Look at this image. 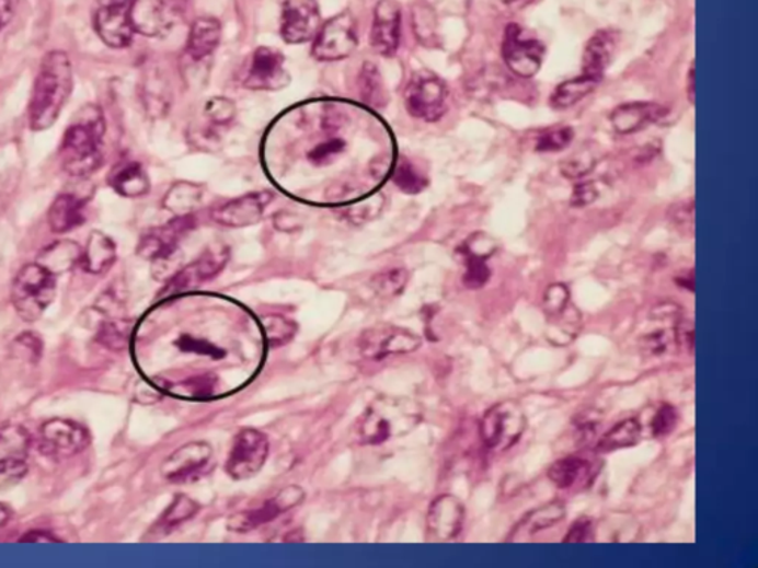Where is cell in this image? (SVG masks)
<instances>
[{"label": "cell", "mask_w": 758, "mask_h": 568, "mask_svg": "<svg viewBox=\"0 0 758 568\" xmlns=\"http://www.w3.org/2000/svg\"><path fill=\"white\" fill-rule=\"evenodd\" d=\"M73 65L62 50H50L42 58L28 101V126L44 132L60 119L73 92Z\"/></svg>", "instance_id": "1"}, {"label": "cell", "mask_w": 758, "mask_h": 568, "mask_svg": "<svg viewBox=\"0 0 758 568\" xmlns=\"http://www.w3.org/2000/svg\"><path fill=\"white\" fill-rule=\"evenodd\" d=\"M105 120L99 105H85L67 126L58 147L62 171L74 178H87L103 166Z\"/></svg>", "instance_id": "2"}, {"label": "cell", "mask_w": 758, "mask_h": 568, "mask_svg": "<svg viewBox=\"0 0 758 568\" xmlns=\"http://www.w3.org/2000/svg\"><path fill=\"white\" fill-rule=\"evenodd\" d=\"M420 420L421 411L411 399L381 395L369 404L357 420L355 437L360 444L379 445L394 437L407 434Z\"/></svg>", "instance_id": "3"}, {"label": "cell", "mask_w": 758, "mask_h": 568, "mask_svg": "<svg viewBox=\"0 0 758 568\" xmlns=\"http://www.w3.org/2000/svg\"><path fill=\"white\" fill-rule=\"evenodd\" d=\"M57 276L39 263L24 265L11 289L12 305L24 322L35 323L56 300Z\"/></svg>", "instance_id": "4"}, {"label": "cell", "mask_w": 758, "mask_h": 568, "mask_svg": "<svg viewBox=\"0 0 758 568\" xmlns=\"http://www.w3.org/2000/svg\"><path fill=\"white\" fill-rule=\"evenodd\" d=\"M528 420L519 403L501 402L484 414L480 437L487 449L507 452L524 437Z\"/></svg>", "instance_id": "5"}, {"label": "cell", "mask_w": 758, "mask_h": 568, "mask_svg": "<svg viewBox=\"0 0 758 568\" xmlns=\"http://www.w3.org/2000/svg\"><path fill=\"white\" fill-rule=\"evenodd\" d=\"M449 91L446 83L429 71L412 76L404 90V105L415 119L437 121L448 112Z\"/></svg>", "instance_id": "6"}, {"label": "cell", "mask_w": 758, "mask_h": 568, "mask_svg": "<svg viewBox=\"0 0 758 568\" xmlns=\"http://www.w3.org/2000/svg\"><path fill=\"white\" fill-rule=\"evenodd\" d=\"M359 44L357 23L352 11L340 12L320 27L311 54L318 61H341L352 56Z\"/></svg>", "instance_id": "7"}, {"label": "cell", "mask_w": 758, "mask_h": 568, "mask_svg": "<svg viewBox=\"0 0 758 568\" xmlns=\"http://www.w3.org/2000/svg\"><path fill=\"white\" fill-rule=\"evenodd\" d=\"M91 443L85 427L73 420L54 418L42 425L37 434V448L46 457L65 461L82 453Z\"/></svg>", "instance_id": "8"}, {"label": "cell", "mask_w": 758, "mask_h": 568, "mask_svg": "<svg viewBox=\"0 0 758 568\" xmlns=\"http://www.w3.org/2000/svg\"><path fill=\"white\" fill-rule=\"evenodd\" d=\"M269 454L268 437L255 428H243L236 434L229 457L226 462L227 474L242 482L259 474Z\"/></svg>", "instance_id": "9"}, {"label": "cell", "mask_w": 758, "mask_h": 568, "mask_svg": "<svg viewBox=\"0 0 758 568\" xmlns=\"http://www.w3.org/2000/svg\"><path fill=\"white\" fill-rule=\"evenodd\" d=\"M230 250L226 245H214L206 247L204 252L193 263L185 265L181 271L176 273L165 289L162 290L163 297H175L188 290L200 288L215 277L221 275L222 269L229 264Z\"/></svg>", "instance_id": "10"}, {"label": "cell", "mask_w": 758, "mask_h": 568, "mask_svg": "<svg viewBox=\"0 0 758 568\" xmlns=\"http://www.w3.org/2000/svg\"><path fill=\"white\" fill-rule=\"evenodd\" d=\"M545 46L528 35L519 24H508L504 32L503 57L514 74L529 79L541 70Z\"/></svg>", "instance_id": "11"}, {"label": "cell", "mask_w": 758, "mask_h": 568, "mask_svg": "<svg viewBox=\"0 0 758 568\" xmlns=\"http://www.w3.org/2000/svg\"><path fill=\"white\" fill-rule=\"evenodd\" d=\"M423 345L414 332L391 324H378L360 335L359 351L368 360H381L389 356L410 355Z\"/></svg>", "instance_id": "12"}, {"label": "cell", "mask_w": 758, "mask_h": 568, "mask_svg": "<svg viewBox=\"0 0 758 568\" xmlns=\"http://www.w3.org/2000/svg\"><path fill=\"white\" fill-rule=\"evenodd\" d=\"M306 491L300 486H288L272 499L265 500L260 507L242 509L233 513L227 521V529L234 533H250L261 525L272 523L282 513L298 507L305 500Z\"/></svg>", "instance_id": "13"}, {"label": "cell", "mask_w": 758, "mask_h": 568, "mask_svg": "<svg viewBox=\"0 0 758 568\" xmlns=\"http://www.w3.org/2000/svg\"><path fill=\"white\" fill-rule=\"evenodd\" d=\"M289 82L284 54L269 46H260L252 53L242 74V85L252 91H277Z\"/></svg>", "instance_id": "14"}, {"label": "cell", "mask_w": 758, "mask_h": 568, "mask_svg": "<svg viewBox=\"0 0 758 568\" xmlns=\"http://www.w3.org/2000/svg\"><path fill=\"white\" fill-rule=\"evenodd\" d=\"M196 227L193 215H180L166 224L147 231L138 243L137 254L151 263H165L179 250L181 240Z\"/></svg>", "instance_id": "15"}, {"label": "cell", "mask_w": 758, "mask_h": 568, "mask_svg": "<svg viewBox=\"0 0 758 568\" xmlns=\"http://www.w3.org/2000/svg\"><path fill=\"white\" fill-rule=\"evenodd\" d=\"M129 14L134 32L146 37L170 35L180 19L174 0H130Z\"/></svg>", "instance_id": "16"}, {"label": "cell", "mask_w": 758, "mask_h": 568, "mask_svg": "<svg viewBox=\"0 0 758 568\" xmlns=\"http://www.w3.org/2000/svg\"><path fill=\"white\" fill-rule=\"evenodd\" d=\"M129 10L130 0H101L94 31L108 48L125 49L133 44L135 32Z\"/></svg>", "instance_id": "17"}, {"label": "cell", "mask_w": 758, "mask_h": 568, "mask_svg": "<svg viewBox=\"0 0 758 568\" xmlns=\"http://www.w3.org/2000/svg\"><path fill=\"white\" fill-rule=\"evenodd\" d=\"M322 27L318 0H285L280 16V35L286 44L313 40Z\"/></svg>", "instance_id": "18"}, {"label": "cell", "mask_w": 758, "mask_h": 568, "mask_svg": "<svg viewBox=\"0 0 758 568\" xmlns=\"http://www.w3.org/2000/svg\"><path fill=\"white\" fill-rule=\"evenodd\" d=\"M213 448L205 441H192L176 449L160 468L163 477L170 483H193L204 475L213 461Z\"/></svg>", "instance_id": "19"}, {"label": "cell", "mask_w": 758, "mask_h": 568, "mask_svg": "<svg viewBox=\"0 0 758 568\" xmlns=\"http://www.w3.org/2000/svg\"><path fill=\"white\" fill-rule=\"evenodd\" d=\"M402 39V11L394 0H379L375 7L370 46L382 57H393Z\"/></svg>", "instance_id": "20"}, {"label": "cell", "mask_w": 758, "mask_h": 568, "mask_svg": "<svg viewBox=\"0 0 758 568\" xmlns=\"http://www.w3.org/2000/svg\"><path fill=\"white\" fill-rule=\"evenodd\" d=\"M272 200V193H250V195L240 196L238 199L218 206L217 209L213 210L210 217H213L214 222L222 227L243 229V227L259 224L261 218L264 217V210L267 209Z\"/></svg>", "instance_id": "21"}, {"label": "cell", "mask_w": 758, "mask_h": 568, "mask_svg": "<svg viewBox=\"0 0 758 568\" xmlns=\"http://www.w3.org/2000/svg\"><path fill=\"white\" fill-rule=\"evenodd\" d=\"M32 437L21 425L5 424L0 427V475L23 477L27 471Z\"/></svg>", "instance_id": "22"}, {"label": "cell", "mask_w": 758, "mask_h": 568, "mask_svg": "<svg viewBox=\"0 0 758 568\" xmlns=\"http://www.w3.org/2000/svg\"><path fill=\"white\" fill-rule=\"evenodd\" d=\"M464 519L466 509L461 500L452 495L437 496L428 508L427 532L435 541H452L461 533Z\"/></svg>", "instance_id": "23"}, {"label": "cell", "mask_w": 758, "mask_h": 568, "mask_svg": "<svg viewBox=\"0 0 758 568\" xmlns=\"http://www.w3.org/2000/svg\"><path fill=\"white\" fill-rule=\"evenodd\" d=\"M668 108L655 103H631L619 105L610 115L615 132L629 135L665 119Z\"/></svg>", "instance_id": "24"}, {"label": "cell", "mask_w": 758, "mask_h": 568, "mask_svg": "<svg viewBox=\"0 0 758 568\" xmlns=\"http://www.w3.org/2000/svg\"><path fill=\"white\" fill-rule=\"evenodd\" d=\"M87 218V201L70 193L57 196L48 209V225L56 234H66L79 229L85 224Z\"/></svg>", "instance_id": "25"}, {"label": "cell", "mask_w": 758, "mask_h": 568, "mask_svg": "<svg viewBox=\"0 0 758 568\" xmlns=\"http://www.w3.org/2000/svg\"><path fill=\"white\" fill-rule=\"evenodd\" d=\"M117 259L115 242L103 231H92L80 254V265L88 275H103Z\"/></svg>", "instance_id": "26"}, {"label": "cell", "mask_w": 758, "mask_h": 568, "mask_svg": "<svg viewBox=\"0 0 758 568\" xmlns=\"http://www.w3.org/2000/svg\"><path fill=\"white\" fill-rule=\"evenodd\" d=\"M617 49V33L600 31L585 45L583 54V73L604 79L605 71Z\"/></svg>", "instance_id": "27"}, {"label": "cell", "mask_w": 758, "mask_h": 568, "mask_svg": "<svg viewBox=\"0 0 758 568\" xmlns=\"http://www.w3.org/2000/svg\"><path fill=\"white\" fill-rule=\"evenodd\" d=\"M221 42V23L214 16H200L190 28L187 54L192 60L202 61L213 56Z\"/></svg>", "instance_id": "28"}, {"label": "cell", "mask_w": 758, "mask_h": 568, "mask_svg": "<svg viewBox=\"0 0 758 568\" xmlns=\"http://www.w3.org/2000/svg\"><path fill=\"white\" fill-rule=\"evenodd\" d=\"M108 185L126 199H138L150 192L149 175L137 162H124L113 167Z\"/></svg>", "instance_id": "29"}, {"label": "cell", "mask_w": 758, "mask_h": 568, "mask_svg": "<svg viewBox=\"0 0 758 568\" xmlns=\"http://www.w3.org/2000/svg\"><path fill=\"white\" fill-rule=\"evenodd\" d=\"M141 101L153 119H162L170 111L172 94L170 83L158 69L147 70L142 76Z\"/></svg>", "instance_id": "30"}, {"label": "cell", "mask_w": 758, "mask_h": 568, "mask_svg": "<svg viewBox=\"0 0 758 568\" xmlns=\"http://www.w3.org/2000/svg\"><path fill=\"white\" fill-rule=\"evenodd\" d=\"M600 82V79L584 73L578 76V78L566 80V82L560 83L555 88L553 95H551L550 104L554 108H559V111L574 107L581 100L596 91Z\"/></svg>", "instance_id": "31"}, {"label": "cell", "mask_w": 758, "mask_h": 568, "mask_svg": "<svg viewBox=\"0 0 758 568\" xmlns=\"http://www.w3.org/2000/svg\"><path fill=\"white\" fill-rule=\"evenodd\" d=\"M566 515V508L559 500L544 505V507L535 509L529 515H526L519 528L514 530L513 534H520L519 541H524L525 536H535L542 530L553 528Z\"/></svg>", "instance_id": "32"}, {"label": "cell", "mask_w": 758, "mask_h": 568, "mask_svg": "<svg viewBox=\"0 0 758 568\" xmlns=\"http://www.w3.org/2000/svg\"><path fill=\"white\" fill-rule=\"evenodd\" d=\"M357 88H359L360 100L369 107L382 108L389 103L384 79L374 62H365L361 67Z\"/></svg>", "instance_id": "33"}, {"label": "cell", "mask_w": 758, "mask_h": 568, "mask_svg": "<svg viewBox=\"0 0 758 568\" xmlns=\"http://www.w3.org/2000/svg\"><path fill=\"white\" fill-rule=\"evenodd\" d=\"M202 199H204V189L200 185L180 181L168 189L163 197V208L175 213L176 217L190 215L202 204Z\"/></svg>", "instance_id": "34"}, {"label": "cell", "mask_w": 758, "mask_h": 568, "mask_svg": "<svg viewBox=\"0 0 758 568\" xmlns=\"http://www.w3.org/2000/svg\"><path fill=\"white\" fill-rule=\"evenodd\" d=\"M458 254L461 255L462 264L466 265L464 279L462 280H464L467 288H483V286L490 281L491 277V269L486 264L490 256L475 250V247L469 245L467 242L459 247Z\"/></svg>", "instance_id": "35"}, {"label": "cell", "mask_w": 758, "mask_h": 568, "mask_svg": "<svg viewBox=\"0 0 758 568\" xmlns=\"http://www.w3.org/2000/svg\"><path fill=\"white\" fill-rule=\"evenodd\" d=\"M642 436V425L638 419H625L618 425H615L610 431L601 437L597 450L599 452L609 453L615 450L631 448L639 443Z\"/></svg>", "instance_id": "36"}, {"label": "cell", "mask_w": 758, "mask_h": 568, "mask_svg": "<svg viewBox=\"0 0 758 568\" xmlns=\"http://www.w3.org/2000/svg\"><path fill=\"white\" fill-rule=\"evenodd\" d=\"M217 378L213 374H199L166 384L165 390L180 398L208 399L217 393Z\"/></svg>", "instance_id": "37"}, {"label": "cell", "mask_w": 758, "mask_h": 568, "mask_svg": "<svg viewBox=\"0 0 758 568\" xmlns=\"http://www.w3.org/2000/svg\"><path fill=\"white\" fill-rule=\"evenodd\" d=\"M82 250L73 242H58L56 245L46 247L42 255L41 263L44 267L53 271L54 275H62L80 263Z\"/></svg>", "instance_id": "38"}, {"label": "cell", "mask_w": 758, "mask_h": 568, "mask_svg": "<svg viewBox=\"0 0 758 568\" xmlns=\"http://www.w3.org/2000/svg\"><path fill=\"white\" fill-rule=\"evenodd\" d=\"M581 314L571 305H567L562 313L551 315L549 327V339L554 345H567L576 338L581 329Z\"/></svg>", "instance_id": "39"}, {"label": "cell", "mask_w": 758, "mask_h": 568, "mask_svg": "<svg viewBox=\"0 0 758 568\" xmlns=\"http://www.w3.org/2000/svg\"><path fill=\"white\" fill-rule=\"evenodd\" d=\"M588 473V464L584 459L567 456L560 459L551 466L549 478L559 489H568L579 482L583 475Z\"/></svg>", "instance_id": "40"}, {"label": "cell", "mask_w": 758, "mask_h": 568, "mask_svg": "<svg viewBox=\"0 0 758 568\" xmlns=\"http://www.w3.org/2000/svg\"><path fill=\"white\" fill-rule=\"evenodd\" d=\"M391 176H393L391 179H393L395 187L402 189L406 195H418L428 185L427 175L407 159L399 160Z\"/></svg>", "instance_id": "41"}, {"label": "cell", "mask_w": 758, "mask_h": 568, "mask_svg": "<svg viewBox=\"0 0 758 568\" xmlns=\"http://www.w3.org/2000/svg\"><path fill=\"white\" fill-rule=\"evenodd\" d=\"M384 206L386 196L378 192L345 206L344 217L353 224L364 225L366 222L375 220L382 212Z\"/></svg>", "instance_id": "42"}, {"label": "cell", "mask_w": 758, "mask_h": 568, "mask_svg": "<svg viewBox=\"0 0 758 568\" xmlns=\"http://www.w3.org/2000/svg\"><path fill=\"white\" fill-rule=\"evenodd\" d=\"M197 512H199V503L190 499L188 496L179 495L171 507L163 513L162 519L159 520V529L165 533L171 532V530L179 528L180 524L193 519Z\"/></svg>", "instance_id": "43"}, {"label": "cell", "mask_w": 758, "mask_h": 568, "mask_svg": "<svg viewBox=\"0 0 758 568\" xmlns=\"http://www.w3.org/2000/svg\"><path fill=\"white\" fill-rule=\"evenodd\" d=\"M412 23H414V32L418 40L427 48H436L439 45V36H437V20L432 8L418 3L412 12Z\"/></svg>", "instance_id": "44"}, {"label": "cell", "mask_w": 758, "mask_h": 568, "mask_svg": "<svg viewBox=\"0 0 758 568\" xmlns=\"http://www.w3.org/2000/svg\"><path fill=\"white\" fill-rule=\"evenodd\" d=\"M407 281H410V273L406 269L390 268L374 276L372 288L379 297L390 300V298L402 294L403 290L406 289Z\"/></svg>", "instance_id": "45"}, {"label": "cell", "mask_w": 758, "mask_h": 568, "mask_svg": "<svg viewBox=\"0 0 758 568\" xmlns=\"http://www.w3.org/2000/svg\"><path fill=\"white\" fill-rule=\"evenodd\" d=\"M677 343H679V338H677V323L671 324V326L665 324L664 327L661 326L654 331H647V334H644L642 339L643 348L651 356L667 355L669 349L676 347Z\"/></svg>", "instance_id": "46"}, {"label": "cell", "mask_w": 758, "mask_h": 568, "mask_svg": "<svg viewBox=\"0 0 758 568\" xmlns=\"http://www.w3.org/2000/svg\"><path fill=\"white\" fill-rule=\"evenodd\" d=\"M261 324H263L265 339H267L269 345H275V347L288 344L297 334V324L282 317V315H267V317L261 320Z\"/></svg>", "instance_id": "47"}, {"label": "cell", "mask_w": 758, "mask_h": 568, "mask_svg": "<svg viewBox=\"0 0 758 568\" xmlns=\"http://www.w3.org/2000/svg\"><path fill=\"white\" fill-rule=\"evenodd\" d=\"M130 338V327L129 323L125 320H112V322H105L99 332L100 344H103L105 348L115 349V351H120L125 347H128Z\"/></svg>", "instance_id": "48"}, {"label": "cell", "mask_w": 758, "mask_h": 568, "mask_svg": "<svg viewBox=\"0 0 758 568\" xmlns=\"http://www.w3.org/2000/svg\"><path fill=\"white\" fill-rule=\"evenodd\" d=\"M236 115H238L236 104L226 96H214L205 104V116L208 117L210 124L229 125L236 119Z\"/></svg>", "instance_id": "49"}, {"label": "cell", "mask_w": 758, "mask_h": 568, "mask_svg": "<svg viewBox=\"0 0 758 568\" xmlns=\"http://www.w3.org/2000/svg\"><path fill=\"white\" fill-rule=\"evenodd\" d=\"M347 149V142L341 138H332V140L320 142L309 153L311 165L322 167L330 166L341 154Z\"/></svg>", "instance_id": "50"}, {"label": "cell", "mask_w": 758, "mask_h": 568, "mask_svg": "<svg viewBox=\"0 0 758 568\" xmlns=\"http://www.w3.org/2000/svg\"><path fill=\"white\" fill-rule=\"evenodd\" d=\"M42 349H44V344H42L39 336L32 334V332L21 334L12 344L14 356L27 361V363H37L42 357Z\"/></svg>", "instance_id": "51"}, {"label": "cell", "mask_w": 758, "mask_h": 568, "mask_svg": "<svg viewBox=\"0 0 758 568\" xmlns=\"http://www.w3.org/2000/svg\"><path fill=\"white\" fill-rule=\"evenodd\" d=\"M572 140H574L572 128L549 129L538 138L537 150L542 153H554V151L566 149Z\"/></svg>", "instance_id": "52"}, {"label": "cell", "mask_w": 758, "mask_h": 568, "mask_svg": "<svg viewBox=\"0 0 758 568\" xmlns=\"http://www.w3.org/2000/svg\"><path fill=\"white\" fill-rule=\"evenodd\" d=\"M596 162V155L593 154V151H581V153H575L572 158L564 160L560 170L566 178L578 179L592 172Z\"/></svg>", "instance_id": "53"}, {"label": "cell", "mask_w": 758, "mask_h": 568, "mask_svg": "<svg viewBox=\"0 0 758 568\" xmlns=\"http://www.w3.org/2000/svg\"><path fill=\"white\" fill-rule=\"evenodd\" d=\"M568 304H571V292H568L566 286L554 283L547 289L544 294V306L550 317L551 315L562 313Z\"/></svg>", "instance_id": "54"}, {"label": "cell", "mask_w": 758, "mask_h": 568, "mask_svg": "<svg viewBox=\"0 0 758 568\" xmlns=\"http://www.w3.org/2000/svg\"><path fill=\"white\" fill-rule=\"evenodd\" d=\"M677 425V410L674 409L669 404H664L658 411H656L654 420H652V431L656 437L668 436L669 432L676 428Z\"/></svg>", "instance_id": "55"}, {"label": "cell", "mask_w": 758, "mask_h": 568, "mask_svg": "<svg viewBox=\"0 0 758 568\" xmlns=\"http://www.w3.org/2000/svg\"><path fill=\"white\" fill-rule=\"evenodd\" d=\"M592 533V520L579 519L576 520V523L568 530L567 536L563 538V542L564 544H579V542L588 541V536Z\"/></svg>", "instance_id": "56"}, {"label": "cell", "mask_w": 758, "mask_h": 568, "mask_svg": "<svg viewBox=\"0 0 758 568\" xmlns=\"http://www.w3.org/2000/svg\"><path fill=\"white\" fill-rule=\"evenodd\" d=\"M597 199V189L594 187L592 183H581L576 185L574 189V195H572V206H575V208H583V206H587L589 204H593V201H596Z\"/></svg>", "instance_id": "57"}, {"label": "cell", "mask_w": 758, "mask_h": 568, "mask_svg": "<svg viewBox=\"0 0 758 568\" xmlns=\"http://www.w3.org/2000/svg\"><path fill=\"white\" fill-rule=\"evenodd\" d=\"M20 0H0V32L10 25L14 19Z\"/></svg>", "instance_id": "58"}, {"label": "cell", "mask_w": 758, "mask_h": 568, "mask_svg": "<svg viewBox=\"0 0 758 568\" xmlns=\"http://www.w3.org/2000/svg\"><path fill=\"white\" fill-rule=\"evenodd\" d=\"M20 542H25V544H56V542H60V538L53 536V533L32 530V532L25 533Z\"/></svg>", "instance_id": "59"}, {"label": "cell", "mask_w": 758, "mask_h": 568, "mask_svg": "<svg viewBox=\"0 0 758 568\" xmlns=\"http://www.w3.org/2000/svg\"><path fill=\"white\" fill-rule=\"evenodd\" d=\"M686 91H688V100L690 101V104L694 105V96H697V91H694V62H692V66H690Z\"/></svg>", "instance_id": "60"}, {"label": "cell", "mask_w": 758, "mask_h": 568, "mask_svg": "<svg viewBox=\"0 0 758 568\" xmlns=\"http://www.w3.org/2000/svg\"><path fill=\"white\" fill-rule=\"evenodd\" d=\"M503 2L509 10H524V8L530 5L533 0H503Z\"/></svg>", "instance_id": "61"}, {"label": "cell", "mask_w": 758, "mask_h": 568, "mask_svg": "<svg viewBox=\"0 0 758 568\" xmlns=\"http://www.w3.org/2000/svg\"><path fill=\"white\" fill-rule=\"evenodd\" d=\"M11 517L12 512L10 511V508L5 507V505L0 503V528H3V525L10 523Z\"/></svg>", "instance_id": "62"}]
</instances>
